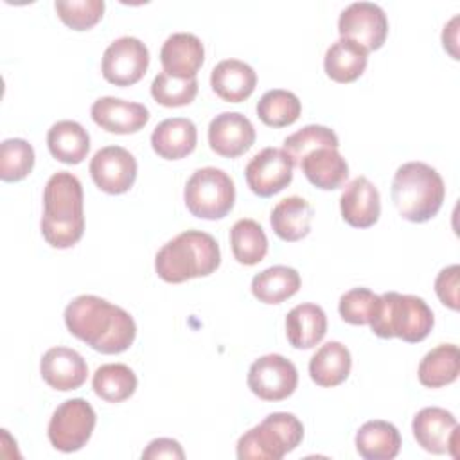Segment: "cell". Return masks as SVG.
<instances>
[{
  "label": "cell",
  "mask_w": 460,
  "mask_h": 460,
  "mask_svg": "<svg viewBox=\"0 0 460 460\" xmlns=\"http://www.w3.org/2000/svg\"><path fill=\"white\" fill-rule=\"evenodd\" d=\"M65 325L72 336L101 354H120L137 336L133 316L95 295L75 296L65 309Z\"/></svg>",
  "instance_id": "cell-1"
},
{
  "label": "cell",
  "mask_w": 460,
  "mask_h": 460,
  "mask_svg": "<svg viewBox=\"0 0 460 460\" xmlns=\"http://www.w3.org/2000/svg\"><path fill=\"white\" fill-rule=\"evenodd\" d=\"M83 185L68 171L54 172L43 190L41 235L52 248H72L84 234Z\"/></svg>",
  "instance_id": "cell-2"
},
{
  "label": "cell",
  "mask_w": 460,
  "mask_h": 460,
  "mask_svg": "<svg viewBox=\"0 0 460 460\" xmlns=\"http://www.w3.org/2000/svg\"><path fill=\"white\" fill-rule=\"evenodd\" d=\"M221 264L217 241L199 230H185L167 241L155 257V271L169 284L214 273Z\"/></svg>",
  "instance_id": "cell-3"
},
{
  "label": "cell",
  "mask_w": 460,
  "mask_h": 460,
  "mask_svg": "<svg viewBox=\"0 0 460 460\" xmlns=\"http://www.w3.org/2000/svg\"><path fill=\"white\" fill-rule=\"evenodd\" d=\"M446 198L442 176L424 162H406L392 180V201L402 219L426 223L437 216Z\"/></svg>",
  "instance_id": "cell-4"
},
{
  "label": "cell",
  "mask_w": 460,
  "mask_h": 460,
  "mask_svg": "<svg viewBox=\"0 0 460 460\" xmlns=\"http://www.w3.org/2000/svg\"><path fill=\"white\" fill-rule=\"evenodd\" d=\"M433 323V311L420 296L386 291L379 295L368 325L379 338H401L408 343H419L431 332Z\"/></svg>",
  "instance_id": "cell-5"
},
{
  "label": "cell",
  "mask_w": 460,
  "mask_h": 460,
  "mask_svg": "<svg viewBox=\"0 0 460 460\" xmlns=\"http://www.w3.org/2000/svg\"><path fill=\"white\" fill-rule=\"evenodd\" d=\"M304 438V426L296 415L275 411L264 417L237 440L239 460H280Z\"/></svg>",
  "instance_id": "cell-6"
},
{
  "label": "cell",
  "mask_w": 460,
  "mask_h": 460,
  "mask_svg": "<svg viewBox=\"0 0 460 460\" xmlns=\"http://www.w3.org/2000/svg\"><path fill=\"white\" fill-rule=\"evenodd\" d=\"M183 199L189 212L199 219H223L235 201L234 180L217 167H201L187 180Z\"/></svg>",
  "instance_id": "cell-7"
},
{
  "label": "cell",
  "mask_w": 460,
  "mask_h": 460,
  "mask_svg": "<svg viewBox=\"0 0 460 460\" xmlns=\"http://www.w3.org/2000/svg\"><path fill=\"white\" fill-rule=\"evenodd\" d=\"M97 417L86 399L75 397L63 401L52 413L49 422V440L63 453L79 451L90 440Z\"/></svg>",
  "instance_id": "cell-8"
},
{
  "label": "cell",
  "mask_w": 460,
  "mask_h": 460,
  "mask_svg": "<svg viewBox=\"0 0 460 460\" xmlns=\"http://www.w3.org/2000/svg\"><path fill=\"white\" fill-rule=\"evenodd\" d=\"M147 66V47L135 36H120L106 47L101 72L102 77L115 86H131L144 77Z\"/></svg>",
  "instance_id": "cell-9"
},
{
  "label": "cell",
  "mask_w": 460,
  "mask_h": 460,
  "mask_svg": "<svg viewBox=\"0 0 460 460\" xmlns=\"http://www.w3.org/2000/svg\"><path fill=\"white\" fill-rule=\"evenodd\" d=\"M340 38L356 41L367 52L383 47L388 36V18L374 2H354L338 18Z\"/></svg>",
  "instance_id": "cell-10"
},
{
  "label": "cell",
  "mask_w": 460,
  "mask_h": 460,
  "mask_svg": "<svg viewBox=\"0 0 460 460\" xmlns=\"http://www.w3.org/2000/svg\"><path fill=\"white\" fill-rule=\"evenodd\" d=\"M248 388L262 401L288 399L298 385L293 361L280 354H266L255 359L248 370Z\"/></svg>",
  "instance_id": "cell-11"
},
{
  "label": "cell",
  "mask_w": 460,
  "mask_h": 460,
  "mask_svg": "<svg viewBox=\"0 0 460 460\" xmlns=\"http://www.w3.org/2000/svg\"><path fill=\"white\" fill-rule=\"evenodd\" d=\"M293 167L295 165L284 149L264 147L248 162L244 178L253 194L270 198L291 183Z\"/></svg>",
  "instance_id": "cell-12"
},
{
  "label": "cell",
  "mask_w": 460,
  "mask_h": 460,
  "mask_svg": "<svg viewBox=\"0 0 460 460\" xmlns=\"http://www.w3.org/2000/svg\"><path fill=\"white\" fill-rule=\"evenodd\" d=\"M137 160L120 146H106L90 160V176L106 194H124L137 180Z\"/></svg>",
  "instance_id": "cell-13"
},
{
  "label": "cell",
  "mask_w": 460,
  "mask_h": 460,
  "mask_svg": "<svg viewBox=\"0 0 460 460\" xmlns=\"http://www.w3.org/2000/svg\"><path fill=\"white\" fill-rule=\"evenodd\" d=\"M411 431L417 444L433 455L451 453L456 456L458 422L455 415L438 406H428L417 411L411 422Z\"/></svg>",
  "instance_id": "cell-14"
},
{
  "label": "cell",
  "mask_w": 460,
  "mask_h": 460,
  "mask_svg": "<svg viewBox=\"0 0 460 460\" xmlns=\"http://www.w3.org/2000/svg\"><path fill=\"white\" fill-rule=\"evenodd\" d=\"M255 142V129L248 117L237 111H223L208 124L210 149L225 158L244 155Z\"/></svg>",
  "instance_id": "cell-15"
},
{
  "label": "cell",
  "mask_w": 460,
  "mask_h": 460,
  "mask_svg": "<svg viewBox=\"0 0 460 460\" xmlns=\"http://www.w3.org/2000/svg\"><path fill=\"white\" fill-rule=\"evenodd\" d=\"M90 115L101 129L115 135L137 133L149 120V110L144 104L110 95L93 101Z\"/></svg>",
  "instance_id": "cell-16"
},
{
  "label": "cell",
  "mask_w": 460,
  "mask_h": 460,
  "mask_svg": "<svg viewBox=\"0 0 460 460\" xmlns=\"http://www.w3.org/2000/svg\"><path fill=\"white\" fill-rule=\"evenodd\" d=\"M40 374L50 388L68 392L83 386L88 376V365L77 350L52 347L41 356Z\"/></svg>",
  "instance_id": "cell-17"
},
{
  "label": "cell",
  "mask_w": 460,
  "mask_h": 460,
  "mask_svg": "<svg viewBox=\"0 0 460 460\" xmlns=\"http://www.w3.org/2000/svg\"><path fill=\"white\" fill-rule=\"evenodd\" d=\"M341 217L354 228H368L377 223L381 198L377 187L367 176H356L340 196Z\"/></svg>",
  "instance_id": "cell-18"
},
{
  "label": "cell",
  "mask_w": 460,
  "mask_h": 460,
  "mask_svg": "<svg viewBox=\"0 0 460 460\" xmlns=\"http://www.w3.org/2000/svg\"><path fill=\"white\" fill-rule=\"evenodd\" d=\"M160 61L164 72L174 77H196L205 61L203 43L190 32H174L164 41L160 49Z\"/></svg>",
  "instance_id": "cell-19"
},
{
  "label": "cell",
  "mask_w": 460,
  "mask_h": 460,
  "mask_svg": "<svg viewBox=\"0 0 460 460\" xmlns=\"http://www.w3.org/2000/svg\"><path fill=\"white\" fill-rule=\"evenodd\" d=\"M198 144V129L190 119L172 117L162 120L151 133V147L164 160H180Z\"/></svg>",
  "instance_id": "cell-20"
},
{
  "label": "cell",
  "mask_w": 460,
  "mask_h": 460,
  "mask_svg": "<svg viewBox=\"0 0 460 460\" xmlns=\"http://www.w3.org/2000/svg\"><path fill=\"white\" fill-rule=\"evenodd\" d=\"M210 86L223 101L241 102L253 93L257 86V74L244 61L223 59L212 68Z\"/></svg>",
  "instance_id": "cell-21"
},
{
  "label": "cell",
  "mask_w": 460,
  "mask_h": 460,
  "mask_svg": "<svg viewBox=\"0 0 460 460\" xmlns=\"http://www.w3.org/2000/svg\"><path fill=\"white\" fill-rule=\"evenodd\" d=\"M327 332L325 311L311 302L295 305L286 316V336L291 347L307 350L316 347Z\"/></svg>",
  "instance_id": "cell-22"
},
{
  "label": "cell",
  "mask_w": 460,
  "mask_h": 460,
  "mask_svg": "<svg viewBox=\"0 0 460 460\" xmlns=\"http://www.w3.org/2000/svg\"><path fill=\"white\" fill-rule=\"evenodd\" d=\"M311 185L322 190L340 189L349 178V164L336 147H320L305 155L298 165Z\"/></svg>",
  "instance_id": "cell-23"
},
{
  "label": "cell",
  "mask_w": 460,
  "mask_h": 460,
  "mask_svg": "<svg viewBox=\"0 0 460 460\" xmlns=\"http://www.w3.org/2000/svg\"><path fill=\"white\" fill-rule=\"evenodd\" d=\"M313 216L314 210L307 199L300 196H288L273 207L270 223L277 237L288 243H295L311 232Z\"/></svg>",
  "instance_id": "cell-24"
},
{
  "label": "cell",
  "mask_w": 460,
  "mask_h": 460,
  "mask_svg": "<svg viewBox=\"0 0 460 460\" xmlns=\"http://www.w3.org/2000/svg\"><path fill=\"white\" fill-rule=\"evenodd\" d=\"M352 368V358L349 349L340 341L323 343L309 361L311 379L323 388L341 385Z\"/></svg>",
  "instance_id": "cell-25"
},
{
  "label": "cell",
  "mask_w": 460,
  "mask_h": 460,
  "mask_svg": "<svg viewBox=\"0 0 460 460\" xmlns=\"http://www.w3.org/2000/svg\"><path fill=\"white\" fill-rule=\"evenodd\" d=\"M50 155L68 165L81 164L90 151V135L75 120H58L47 133Z\"/></svg>",
  "instance_id": "cell-26"
},
{
  "label": "cell",
  "mask_w": 460,
  "mask_h": 460,
  "mask_svg": "<svg viewBox=\"0 0 460 460\" xmlns=\"http://www.w3.org/2000/svg\"><path fill=\"white\" fill-rule=\"evenodd\" d=\"M356 449L365 460H392L401 451V433L386 420H368L356 433Z\"/></svg>",
  "instance_id": "cell-27"
},
{
  "label": "cell",
  "mask_w": 460,
  "mask_h": 460,
  "mask_svg": "<svg viewBox=\"0 0 460 460\" xmlns=\"http://www.w3.org/2000/svg\"><path fill=\"white\" fill-rule=\"evenodd\" d=\"M368 52L356 41L340 38L325 52L323 68L325 74L336 83H352L367 68Z\"/></svg>",
  "instance_id": "cell-28"
},
{
  "label": "cell",
  "mask_w": 460,
  "mask_h": 460,
  "mask_svg": "<svg viewBox=\"0 0 460 460\" xmlns=\"http://www.w3.org/2000/svg\"><path fill=\"white\" fill-rule=\"evenodd\" d=\"M302 286L300 273L289 266H271L252 279V293L259 302L282 304L298 293Z\"/></svg>",
  "instance_id": "cell-29"
},
{
  "label": "cell",
  "mask_w": 460,
  "mask_h": 460,
  "mask_svg": "<svg viewBox=\"0 0 460 460\" xmlns=\"http://www.w3.org/2000/svg\"><path fill=\"white\" fill-rule=\"evenodd\" d=\"M460 372V350L453 343L431 349L419 363V381L428 388H442L456 381Z\"/></svg>",
  "instance_id": "cell-30"
},
{
  "label": "cell",
  "mask_w": 460,
  "mask_h": 460,
  "mask_svg": "<svg viewBox=\"0 0 460 460\" xmlns=\"http://www.w3.org/2000/svg\"><path fill=\"white\" fill-rule=\"evenodd\" d=\"M138 379L135 372L124 363L101 365L92 379V388L97 397L108 402H122L137 390Z\"/></svg>",
  "instance_id": "cell-31"
},
{
  "label": "cell",
  "mask_w": 460,
  "mask_h": 460,
  "mask_svg": "<svg viewBox=\"0 0 460 460\" xmlns=\"http://www.w3.org/2000/svg\"><path fill=\"white\" fill-rule=\"evenodd\" d=\"M230 246L239 264H259L268 253V237L255 219H239L230 230Z\"/></svg>",
  "instance_id": "cell-32"
},
{
  "label": "cell",
  "mask_w": 460,
  "mask_h": 460,
  "mask_svg": "<svg viewBox=\"0 0 460 460\" xmlns=\"http://www.w3.org/2000/svg\"><path fill=\"white\" fill-rule=\"evenodd\" d=\"M302 111L300 99L282 88L268 90L257 102V117L270 128H286L298 120Z\"/></svg>",
  "instance_id": "cell-33"
},
{
  "label": "cell",
  "mask_w": 460,
  "mask_h": 460,
  "mask_svg": "<svg viewBox=\"0 0 460 460\" xmlns=\"http://www.w3.org/2000/svg\"><path fill=\"white\" fill-rule=\"evenodd\" d=\"M338 146H340L338 135L331 128L320 126V124H307L302 129L295 131L293 135L286 137L282 149L288 153L293 165H300L302 158L311 151L320 147L338 149Z\"/></svg>",
  "instance_id": "cell-34"
},
{
  "label": "cell",
  "mask_w": 460,
  "mask_h": 460,
  "mask_svg": "<svg viewBox=\"0 0 460 460\" xmlns=\"http://www.w3.org/2000/svg\"><path fill=\"white\" fill-rule=\"evenodd\" d=\"M153 99L167 108L187 106L198 95V79L196 77H174L167 72H160L155 75L151 83Z\"/></svg>",
  "instance_id": "cell-35"
},
{
  "label": "cell",
  "mask_w": 460,
  "mask_h": 460,
  "mask_svg": "<svg viewBox=\"0 0 460 460\" xmlns=\"http://www.w3.org/2000/svg\"><path fill=\"white\" fill-rule=\"evenodd\" d=\"M34 167V149L23 138H7L0 144V178L20 181Z\"/></svg>",
  "instance_id": "cell-36"
},
{
  "label": "cell",
  "mask_w": 460,
  "mask_h": 460,
  "mask_svg": "<svg viewBox=\"0 0 460 460\" xmlns=\"http://www.w3.org/2000/svg\"><path fill=\"white\" fill-rule=\"evenodd\" d=\"M54 9L66 27L88 31L102 18L104 0H56Z\"/></svg>",
  "instance_id": "cell-37"
},
{
  "label": "cell",
  "mask_w": 460,
  "mask_h": 460,
  "mask_svg": "<svg viewBox=\"0 0 460 460\" xmlns=\"http://www.w3.org/2000/svg\"><path fill=\"white\" fill-rule=\"evenodd\" d=\"M377 302L379 295L368 288H352L340 296L338 311L341 320L350 325H368L376 313Z\"/></svg>",
  "instance_id": "cell-38"
},
{
  "label": "cell",
  "mask_w": 460,
  "mask_h": 460,
  "mask_svg": "<svg viewBox=\"0 0 460 460\" xmlns=\"http://www.w3.org/2000/svg\"><path fill=\"white\" fill-rule=\"evenodd\" d=\"M458 279H460L458 264H451L440 270V273L435 279V293L438 300L453 311H458Z\"/></svg>",
  "instance_id": "cell-39"
},
{
  "label": "cell",
  "mask_w": 460,
  "mask_h": 460,
  "mask_svg": "<svg viewBox=\"0 0 460 460\" xmlns=\"http://www.w3.org/2000/svg\"><path fill=\"white\" fill-rule=\"evenodd\" d=\"M142 458L156 460V458H185V453L178 440L174 438H155L147 444V447L142 451Z\"/></svg>",
  "instance_id": "cell-40"
},
{
  "label": "cell",
  "mask_w": 460,
  "mask_h": 460,
  "mask_svg": "<svg viewBox=\"0 0 460 460\" xmlns=\"http://www.w3.org/2000/svg\"><path fill=\"white\" fill-rule=\"evenodd\" d=\"M456 23H458V16H455V18L444 27V32H442L444 49L449 50V54L453 56V59H458V52L455 50V47H456V34H458Z\"/></svg>",
  "instance_id": "cell-41"
}]
</instances>
